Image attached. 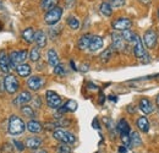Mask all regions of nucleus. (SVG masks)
I'll list each match as a JSON object with an SVG mask.
<instances>
[{
  "mask_svg": "<svg viewBox=\"0 0 159 153\" xmlns=\"http://www.w3.org/2000/svg\"><path fill=\"white\" fill-rule=\"evenodd\" d=\"M34 42H36L38 48H44L47 45V35H45V32L42 31V30L37 31L36 35H34Z\"/></svg>",
  "mask_w": 159,
  "mask_h": 153,
  "instance_id": "obj_17",
  "label": "nucleus"
},
{
  "mask_svg": "<svg viewBox=\"0 0 159 153\" xmlns=\"http://www.w3.org/2000/svg\"><path fill=\"white\" fill-rule=\"evenodd\" d=\"M58 6V0H40V7L45 11H49Z\"/></svg>",
  "mask_w": 159,
  "mask_h": 153,
  "instance_id": "obj_26",
  "label": "nucleus"
},
{
  "mask_svg": "<svg viewBox=\"0 0 159 153\" xmlns=\"http://www.w3.org/2000/svg\"><path fill=\"white\" fill-rule=\"evenodd\" d=\"M136 125H137L139 131L143 134H147L149 131V121L146 116H139L136 121Z\"/></svg>",
  "mask_w": 159,
  "mask_h": 153,
  "instance_id": "obj_18",
  "label": "nucleus"
},
{
  "mask_svg": "<svg viewBox=\"0 0 159 153\" xmlns=\"http://www.w3.org/2000/svg\"><path fill=\"white\" fill-rule=\"evenodd\" d=\"M45 83V80L42 76H31L28 80H27V86L30 90L32 91H39L40 88L44 86Z\"/></svg>",
  "mask_w": 159,
  "mask_h": 153,
  "instance_id": "obj_10",
  "label": "nucleus"
},
{
  "mask_svg": "<svg viewBox=\"0 0 159 153\" xmlns=\"http://www.w3.org/2000/svg\"><path fill=\"white\" fill-rule=\"evenodd\" d=\"M27 58H28V53H27V50H25V49H23V50H14V52H11L10 55H9L11 69L16 67V66L20 65V64H23Z\"/></svg>",
  "mask_w": 159,
  "mask_h": 153,
  "instance_id": "obj_5",
  "label": "nucleus"
},
{
  "mask_svg": "<svg viewBox=\"0 0 159 153\" xmlns=\"http://www.w3.org/2000/svg\"><path fill=\"white\" fill-rule=\"evenodd\" d=\"M26 128H27V130H28L30 132H32V134H38V132H40V131L43 130L42 124H40L39 121H37V120H30V121L27 123Z\"/></svg>",
  "mask_w": 159,
  "mask_h": 153,
  "instance_id": "obj_20",
  "label": "nucleus"
},
{
  "mask_svg": "<svg viewBox=\"0 0 159 153\" xmlns=\"http://www.w3.org/2000/svg\"><path fill=\"white\" fill-rule=\"evenodd\" d=\"M45 100H47V104L49 108H53V109H59L60 107L62 105V99L61 97L54 92V91H47L45 93Z\"/></svg>",
  "mask_w": 159,
  "mask_h": 153,
  "instance_id": "obj_7",
  "label": "nucleus"
},
{
  "mask_svg": "<svg viewBox=\"0 0 159 153\" xmlns=\"http://www.w3.org/2000/svg\"><path fill=\"white\" fill-rule=\"evenodd\" d=\"M111 40H113V49H115V50H124L125 49V40L120 33H118V32L113 33Z\"/></svg>",
  "mask_w": 159,
  "mask_h": 153,
  "instance_id": "obj_13",
  "label": "nucleus"
},
{
  "mask_svg": "<svg viewBox=\"0 0 159 153\" xmlns=\"http://www.w3.org/2000/svg\"><path fill=\"white\" fill-rule=\"evenodd\" d=\"M116 130H118L121 135H129L131 132L130 125H129V123H127L125 119L119 120V123L116 124Z\"/></svg>",
  "mask_w": 159,
  "mask_h": 153,
  "instance_id": "obj_22",
  "label": "nucleus"
},
{
  "mask_svg": "<svg viewBox=\"0 0 159 153\" xmlns=\"http://www.w3.org/2000/svg\"><path fill=\"white\" fill-rule=\"evenodd\" d=\"M156 104H157V107L159 108V95L157 96V98H156Z\"/></svg>",
  "mask_w": 159,
  "mask_h": 153,
  "instance_id": "obj_41",
  "label": "nucleus"
},
{
  "mask_svg": "<svg viewBox=\"0 0 159 153\" xmlns=\"http://www.w3.org/2000/svg\"><path fill=\"white\" fill-rule=\"evenodd\" d=\"M121 140L124 142V146L127 148V147H131V140H130V134L129 135H121Z\"/></svg>",
  "mask_w": 159,
  "mask_h": 153,
  "instance_id": "obj_37",
  "label": "nucleus"
},
{
  "mask_svg": "<svg viewBox=\"0 0 159 153\" xmlns=\"http://www.w3.org/2000/svg\"><path fill=\"white\" fill-rule=\"evenodd\" d=\"M134 54L137 59H141V60H144V58L147 57L146 48H144V45H143V43L139 36L136 37L135 42H134Z\"/></svg>",
  "mask_w": 159,
  "mask_h": 153,
  "instance_id": "obj_9",
  "label": "nucleus"
},
{
  "mask_svg": "<svg viewBox=\"0 0 159 153\" xmlns=\"http://www.w3.org/2000/svg\"><path fill=\"white\" fill-rule=\"evenodd\" d=\"M158 19H159V7H158Z\"/></svg>",
  "mask_w": 159,
  "mask_h": 153,
  "instance_id": "obj_44",
  "label": "nucleus"
},
{
  "mask_svg": "<svg viewBox=\"0 0 159 153\" xmlns=\"http://www.w3.org/2000/svg\"><path fill=\"white\" fill-rule=\"evenodd\" d=\"M139 110L143 113V114H151L153 110H154V105L153 103L148 99V98H142L139 100Z\"/></svg>",
  "mask_w": 159,
  "mask_h": 153,
  "instance_id": "obj_12",
  "label": "nucleus"
},
{
  "mask_svg": "<svg viewBox=\"0 0 159 153\" xmlns=\"http://www.w3.org/2000/svg\"><path fill=\"white\" fill-rule=\"evenodd\" d=\"M0 70L2 72H5V74H9V71L11 70L9 55H6L5 52H1L0 53Z\"/></svg>",
  "mask_w": 159,
  "mask_h": 153,
  "instance_id": "obj_14",
  "label": "nucleus"
},
{
  "mask_svg": "<svg viewBox=\"0 0 159 153\" xmlns=\"http://www.w3.org/2000/svg\"><path fill=\"white\" fill-rule=\"evenodd\" d=\"M54 74L58 75V76H65V75H66V71H65L62 64H59V65H57V66L54 67Z\"/></svg>",
  "mask_w": 159,
  "mask_h": 153,
  "instance_id": "obj_36",
  "label": "nucleus"
},
{
  "mask_svg": "<svg viewBox=\"0 0 159 153\" xmlns=\"http://www.w3.org/2000/svg\"><path fill=\"white\" fill-rule=\"evenodd\" d=\"M62 12H64L62 7L55 6L54 9H52V10H49V11L45 12L44 22H45L47 25H49V26H53V25L58 23L60 21V19H61V16H62Z\"/></svg>",
  "mask_w": 159,
  "mask_h": 153,
  "instance_id": "obj_3",
  "label": "nucleus"
},
{
  "mask_svg": "<svg viewBox=\"0 0 159 153\" xmlns=\"http://www.w3.org/2000/svg\"><path fill=\"white\" fill-rule=\"evenodd\" d=\"M43 143V140L40 137L33 136V137H28L26 140V147L30 150H38Z\"/></svg>",
  "mask_w": 159,
  "mask_h": 153,
  "instance_id": "obj_15",
  "label": "nucleus"
},
{
  "mask_svg": "<svg viewBox=\"0 0 159 153\" xmlns=\"http://www.w3.org/2000/svg\"><path fill=\"white\" fill-rule=\"evenodd\" d=\"M67 26L71 28V30H79L80 28V21L75 16H70L69 19H67Z\"/></svg>",
  "mask_w": 159,
  "mask_h": 153,
  "instance_id": "obj_31",
  "label": "nucleus"
},
{
  "mask_svg": "<svg viewBox=\"0 0 159 153\" xmlns=\"http://www.w3.org/2000/svg\"><path fill=\"white\" fill-rule=\"evenodd\" d=\"M14 146H16L20 151H22V150L25 148V146H23V145H21V142H19V141H14Z\"/></svg>",
  "mask_w": 159,
  "mask_h": 153,
  "instance_id": "obj_38",
  "label": "nucleus"
},
{
  "mask_svg": "<svg viewBox=\"0 0 159 153\" xmlns=\"http://www.w3.org/2000/svg\"><path fill=\"white\" fill-rule=\"evenodd\" d=\"M16 72L21 77H28L32 72V69H31V66L28 64L23 63V64H20V65L16 66Z\"/></svg>",
  "mask_w": 159,
  "mask_h": 153,
  "instance_id": "obj_19",
  "label": "nucleus"
},
{
  "mask_svg": "<svg viewBox=\"0 0 159 153\" xmlns=\"http://www.w3.org/2000/svg\"><path fill=\"white\" fill-rule=\"evenodd\" d=\"M4 86H5V90L9 95H15L20 88V82L15 75L7 74L4 78Z\"/></svg>",
  "mask_w": 159,
  "mask_h": 153,
  "instance_id": "obj_4",
  "label": "nucleus"
},
{
  "mask_svg": "<svg viewBox=\"0 0 159 153\" xmlns=\"http://www.w3.org/2000/svg\"><path fill=\"white\" fill-rule=\"evenodd\" d=\"M119 152L120 153H126V152H127V148H126L125 146H122V147H119Z\"/></svg>",
  "mask_w": 159,
  "mask_h": 153,
  "instance_id": "obj_39",
  "label": "nucleus"
},
{
  "mask_svg": "<svg viewBox=\"0 0 159 153\" xmlns=\"http://www.w3.org/2000/svg\"><path fill=\"white\" fill-rule=\"evenodd\" d=\"M34 153H47V151H37V152Z\"/></svg>",
  "mask_w": 159,
  "mask_h": 153,
  "instance_id": "obj_43",
  "label": "nucleus"
},
{
  "mask_svg": "<svg viewBox=\"0 0 159 153\" xmlns=\"http://www.w3.org/2000/svg\"><path fill=\"white\" fill-rule=\"evenodd\" d=\"M107 2H108L111 7H121V6L125 5L126 0H108Z\"/></svg>",
  "mask_w": 159,
  "mask_h": 153,
  "instance_id": "obj_35",
  "label": "nucleus"
},
{
  "mask_svg": "<svg viewBox=\"0 0 159 153\" xmlns=\"http://www.w3.org/2000/svg\"><path fill=\"white\" fill-rule=\"evenodd\" d=\"M34 103H36L34 105H36L37 108H39V107H40V99H39V98H36V99H34Z\"/></svg>",
  "mask_w": 159,
  "mask_h": 153,
  "instance_id": "obj_40",
  "label": "nucleus"
},
{
  "mask_svg": "<svg viewBox=\"0 0 159 153\" xmlns=\"http://www.w3.org/2000/svg\"><path fill=\"white\" fill-rule=\"evenodd\" d=\"M91 38H92V35H88V33H87V35H83V36L80 37L79 42H77V45H79V48L81 49V50L88 49Z\"/></svg>",
  "mask_w": 159,
  "mask_h": 153,
  "instance_id": "obj_23",
  "label": "nucleus"
},
{
  "mask_svg": "<svg viewBox=\"0 0 159 153\" xmlns=\"http://www.w3.org/2000/svg\"><path fill=\"white\" fill-rule=\"evenodd\" d=\"M111 27L115 30V31H120V32H124V31H127L132 27V21L127 17H120V19L114 20L111 22Z\"/></svg>",
  "mask_w": 159,
  "mask_h": 153,
  "instance_id": "obj_8",
  "label": "nucleus"
},
{
  "mask_svg": "<svg viewBox=\"0 0 159 153\" xmlns=\"http://www.w3.org/2000/svg\"><path fill=\"white\" fill-rule=\"evenodd\" d=\"M111 54H113V48H108V49H105V50L100 54V60H102L103 63H107V61L111 58Z\"/></svg>",
  "mask_w": 159,
  "mask_h": 153,
  "instance_id": "obj_33",
  "label": "nucleus"
},
{
  "mask_svg": "<svg viewBox=\"0 0 159 153\" xmlns=\"http://www.w3.org/2000/svg\"><path fill=\"white\" fill-rule=\"evenodd\" d=\"M102 47H103V38L100 36H93L92 35V38H91V42H89L88 49L91 52H97V50H99Z\"/></svg>",
  "mask_w": 159,
  "mask_h": 153,
  "instance_id": "obj_16",
  "label": "nucleus"
},
{
  "mask_svg": "<svg viewBox=\"0 0 159 153\" xmlns=\"http://www.w3.org/2000/svg\"><path fill=\"white\" fill-rule=\"evenodd\" d=\"M28 58L33 61V63H36V61H38L40 59V52H39V48L38 47H34V48H32L31 49V52H30V55Z\"/></svg>",
  "mask_w": 159,
  "mask_h": 153,
  "instance_id": "obj_29",
  "label": "nucleus"
},
{
  "mask_svg": "<svg viewBox=\"0 0 159 153\" xmlns=\"http://www.w3.org/2000/svg\"><path fill=\"white\" fill-rule=\"evenodd\" d=\"M99 11L103 16H105V17H110L111 14H113V7H111L107 1H104V2H102V4L99 5Z\"/></svg>",
  "mask_w": 159,
  "mask_h": 153,
  "instance_id": "obj_25",
  "label": "nucleus"
},
{
  "mask_svg": "<svg viewBox=\"0 0 159 153\" xmlns=\"http://www.w3.org/2000/svg\"><path fill=\"white\" fill-rule=\"evenodd\" d=\"M32 100V95L28 92V91H22L20 95H17V97L12 100V104L19 107V105H23V104H27L28 102Z\"/></svg>",
  "mask_w": 159,
  "mask_h": 153,
  "instance_id": "obj_11",
  "label": "nucleus"
},
{
  "mask_svg": "<svg viewBox=\"0 0 159 153\" xmlns=\"http://www.w3.org/2000/svg\"><path fill=\"white\" fill-rule=\"evenodd\" d=\"M34 35H36V31L32 27H28L22 32V39L27 43H33L34 42Z\"/></svg>",
  "mask_w": 159,
  "mask_h": 153,
  "instance_id": "obj_24",
  "label": "nucleus"
},
{
  "mask_svg": "<svg viewBox=\"0 0 159 153\" xmlns=\"http://www.w3.org/2000/svg\"><path fill=\"white\" fill-rule=\"evenodd\" d=\"M53 136H54L55 140L60 141L61 143H65V145H69V146H71L76 142L75 135L70 132V131H67V130H65V129H62V128L55 129L53 131Z\"/></svg>",
  "mask_w": 159,
  "mask_h": 153,
  "instance_id": "obj_2",
  "label": "nucleus"
},
{
  "mask_svg": "<svg viewBox=\"0 0 159 153\" xmlns=\"http://www.w3.org/2000/svg\"><path fill=\"white\" fill-rule=\"evenodd\" d=\"M47 58H48V63H49V65H50V66H53V67H55L57 65H59L60 64L58 53H57L54 49H49V50H48V53H47Z\"/></svg>",
  "mask_w": 159,
  "mask_h": 153,
  "instance_id": "obj_21",
  "label": "nucleus"
},
{
  "mask_svg": "<svg viewBox=\"0 0 159 153\" xmlns=\"http://www.w3.org/2000/svg\"><path fill=\"white\" fill-rule=\"evenodd\" d=\"M57 153H71V148H70L69 145L60 143L59 146L57 147Z\"/></svg>",
  "mask_w": 159,
  "mask_h": 153,
  "instance_id": "obj_34",
  "label": "nucleus"
},
{
  "mask_svg": "<svg viewBox=\"0 0 159 153\" xmlns=\"http://www.w3.org/2000/svg\"><path fill=\"white\" fill-rule=\"evenodd\" d=\"M157 42H158V33L157 31L154 30H147L143 35V44L146 48L148 49H153L156 45H157Z\"/></svg>",
  "mask_w": 159,
  "mask_h": 153,
  "instance_id": "obj_6",
  "label": "nucleus"
},
{
  "mask_svg": "<svg viewBox=\"0 0 159 153\" xmlns=\"http://www.w3.org/2000/svg\"><path fill=\"white\" fill-rule=\"evenodd\" d=\"M21 112H22V114L25 115V116H27V118H33L34 116V109L32 107H30V105H23Z\"/></svg>",
  "mask_w": 159,
  "mask_h": 153,
  "instance_id": "obj_32",
  "label": "nucleus"
},
{
  "mask_svg": "<svg viewBox=\"0 0 159 153\" xmlns=\"http://www.w3.org/2000/svg\"><path fill=\"white\" fill-rule=\"evenodd\" d=\"M130 140H131V145L132 146H135V147L142 146V138H141L139 132H136V131L130 132Z\"/></svg>",
  "mask_w": 159,
  "mask_h": 153,
  "instance_id": "obj_27",
  "label": "nucleus"
},
{
  "mask_svg": "<svg viewBox=\"0 0 159 153\" xmlns=\"http://www.w3.org/2000/svg\"><path fill=\"white\" fill-rule=\"evenodd\" d=\"M139 1H141V2H143V4H149V1H151V0H139Z\"/></svg>",
  "mask_w": 159,
  "mask_h": 153,
  "instance_id": "obj_42",
  "label": "nucleus"
},
{
  "mask_svg": "<svg viewBox=\"0 0 159 153\" xmlns=\"http://www.w3.org/2000/svg\"><path fill=\"white\" fill-rule=\"evenodd\" d=\"M62 107L65 108L66 112H75V110L77 109V102L70 99V100H67L65 104H62Z\"/></svg>",
  "mask_w": 159,
  "mask_h": 153,
  "instance_id": "obj_30",
  "label": "nucleus"
},
{
  "mask_svg": "<svg viewBox=\"0 0 159 153\" xmlns=\"http://www.w3.org/2000/svg\"><path fill=\"white\" fill-rule=\"evenodd\" d=\"M26 130V124L25 121L17 115H11L9 119V125H7V131L11 136H19L23 134Z\"/></svg>",
  "mask_w": 159,
  "mask_h": 153,
  "instance_id": "obj_1",
  "label": "nucleus"
},
{
  "mask_svg": "<svg viewBox=\"0 0 159 153\" xmlns=\"http://www.w3.org/2000/svg\"><path fill=\"white\" fill-rule=\"evenodd\" d=\"M121 36H122V38L125 42H127V43H134L135 42V39L137 37V35L136 33H134V32H131L130 30H127V31H124L122 33H121Z\"/></svg>",
  "mask_w": 159,
  "mask_h": 153,
  "instance_id": "obj_28",
  "label": "nucleus"
}]
</instances>
